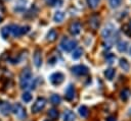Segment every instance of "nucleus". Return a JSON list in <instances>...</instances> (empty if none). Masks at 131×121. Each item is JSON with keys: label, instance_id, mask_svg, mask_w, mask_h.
<instances>
[{"label": "nucleus", "instance_id": "obj_35", "mask_svg": "<svg viewBox=\"0 0 131 121\" xmlns=\"http://www.w3.org/2000/svg\"><path fill=\"white\" fill-rule=\"evenodd\" d=\"M130 53H131V49H130Z\"/></svg>", "mask_w": 131, "mask_h": 121}, {"label": "nucleus", "instance_id": "obj_33", "mask_svg": "<svg viewBox=\"0 0 131 121\" xmlns=\"http://www.w3.org/2000/svg\"><path fill=\"white\" fill-rule=\"evenodd\" d=\"M44 121H52V120H50V119H45Z\"/></svg>", "mask_w": 131, "mask_h": 121}, {"label": "nucleus", "instance_id": "obj_25", "mask_svg": "<svg viewBox=\"0 0 131 121\" xmlns=\"http://www.w3.org/2000/svg\"><path fill=\"white\" fill-rule=\"evenodd\" d=\"M32 95H31V93H29V92H25L24 94H23V96H21V99H23V101L25 102V103H29V102H31L32 101Z\"/></svg>", "mask_w": 131, "mask_h": 121}, {"label": "nucleus", "instance_id": "obj_7", "mask_svg": "<svg viewBox=\"0 0 131 121\" xmlns=\"http://www.w3.org/2000/svg\"><path fill=\"white\" fill-rule=\"evenodd\" d=\"M49 80H50V82H51L53 85H59L60 83L63 82V80H64V75H63V73H61V72H54V73H52V74L50 75Z\"/></svg>", "mask_w": 131, "mask_h": 121}, {"label": "nucleus", "instance_id": "obj_30", "mask_svg": "<svg viewBox=\"0 0 131 121\" xmlns=\"http://www.w3.org/2000/svg\"><path fill=\"white\" fill-rule=\"evenodd\" d=\"M45 2L50 6H56L57 3L59 2V0H45Z\"/></svg>", "mask_w": 131, "mask_h": 121}, {"label": "nucleus", "instance_id": "obj_26", "mask_svg": "<svg viewBox=\"0 0 131 121\" xmlns=\"http://www.w3.org/2000/svg\"><path fill=\"white\" fill-rule=\"evenodd\" d=\"M50 101H51V103L53 105H58V104H60L61 99H60V97L58 95H52L51 98H50Z\"/></svg>", "mask_w": 131, "mask_h": 121}, {"label": "nucleus", "instance_id": "obj_23", "mask_svg": "<svg viewBox=\"0 0 131 121\" xmlns=\"http://www.w3.org/2000/svg\"><path fill=\"white\" fill-rule=\"evenodd\" d=\"M130 95H131V92H130L128 88H125V89H123V90L121 92V99H122L123 101H127V100L129 99Z\"/></svg>", "mask_w": 131, "mask_h": 121}, {"label": "nucleus", "instance_id": "obj_10", "mask_svg": "<svg viewBox=\"0 0 131 121\" xmlns=\"http://www.w3.org/2000/svg\"><path fill=\"white\" fill-rule=\"evenodd\" d=\"M11 109H12V106L10 105L9 102L0 101V112L3 115H8L11 112Z\"/></svg>", "mask_w": 131, "mask_h": 121}, {"label": "nucleus", "instance_id": "obj_14", "mask_svg": "<svg viewBox=\"0 0 131 121\" xmlns=\"http://www.w3.org/2000/svg\"><path fill=\"white\" fill-rule=\"evenodd\" d=\"M56 39H57V33H56V31H55V29H50V31L47 33V35H46V40H47V42L52 43V42H54Z\"/></svg>", "mask_w": 131, "mask_h": 121}, {"label": "nucleus", "instance_id": "obj_20", "mask_svg": "<svg viewBox=\"0 0 131 121\" xmlns=\"http://www.w3.org/2000/svg\"><path fill=\"white\" fill-rule=\"evenodd\" d=\"M89 24H90L94 29L97 28L98 25H99V19H98V17H97V16H92V17L90 18V20H89Z\"/></svg>", "mask_w": 131, "mask_h": 121}, {"label": "nucleus", "instance_id": "obj_6", "mask_svg": "<svg viewBox=\"0 0 131 121\" xmlns=\"http://www.w3.org/2000/svg\"><path fill=\"white\" fill-rule=\"evenodd\" d=\"M11 112H12L18 119H24V118L27 116L26 109H25L19 103H16V104H14V105L12 106Z\"/></svg>", "mask_w": 131, "mask_h": 121}, {"label": "nucleus", "instance_id": "obj_13", "mask_svg": "<svg viewBox=\"0 0 131 121\" xmlns=\"http://www.w3.org/2000/svg\"><path fill=\"white\" fill-rule=\"evenodd\" d=\"M66 99L68 101H72L74 98H75V88L73 85H69L67 90H66Z\"/></svg>", "mask_w": 131, "mask_h": 121}, {"label": "nucleus", "instance_id": "obj_2", "mask_svg": "<svg viewBox=\"0 0 131 121\" xmlns=\"http://www.w3.org/2000/svg\"><path fill=\"white\" fill-rule=\"evenodd\" d=\"M101 36L103 38V40L106 42V44L108 46L113 45L119 38L118 36V32L116 29V26L112 23H108L104 26V28L101 32Z\"/></svg>", "mask_w": 131, "mask_h": 121}, {"label": "nucleus", "instance_id": "obj_27", "mask_svg": "<svg viewBox=\"0 0 131 121\" xmlns=\"http://www.w3.org/2000/svg\"><path fill=\"white\" fill-rule=\"evenodd\" d=\"M108 2H110V6L112 8H118L121 5L122 0H108Z\"/></svg>", "mask_w": 131, "mask_h": 121}, {"label": "nucleus", "instance_id": "obj_24", "mask_svg": "<svg viewBox=\"0 0 131 121\" xmlns=\"http://www.w3.org/2000/svg\"><path fill=\"white\" fill-rule=\"evenodd\" d=\"M48 116L51 118V119H57L58 118V111L56 110V109H54V108H52V109H50L49 110V112H48Z\"/></svg>", "mask_w": 131, "mask_h": 121}, {"label": "nucleus", "instance_id": "obj_29", "mask_svg": "<svg viewBox=\"0 0 131 121\" xmlns=\"http://www.w3.org/2000/svg\"><path fill=\"white\" fill-rule=\"evenodd\" d=\"M87 3H88V6L92 9L96 8L98 3H99V0H87Z\"/></svg>", "mask_w": 131, "mask_h": 121}, {"label": "nucleus", "instance_id": "obj_4", "mask_svg": "<svg viewBox=\"0 0 131 121\" xmlns=\"http://www.w3.org/2000/svg\"><path fill=\"white\" fill-rule=\"evenodd\" d=\"M77 41L76 40H70L69 38H63L60 42V47L66 52H71L77 48Z\"/></svg>", "mask_w": 131, "mask_h": 121}, {"label": "nucleus", "instance_id": "obj_31", "mask_svg": "<svg viewBox=\"0 0 131 121\" xmlns=\"http://www.w3.org/2000/svg\"><path fill=\"white\" fill-rule=\"evenodd\" d=\"M106 121H116V117L115 116H110L106 118Z\"/></svg>", "mask_w": 131, "mask_h": 121}, {"label": "nucleus", "instance_id": "obj_12", "mask_svg": "<svg viewBox=\"0 0 131 121\" xmlns=\"http://www.w3.org/2000/svg\"><path fill=\"white\" fill-rule=\"evenodd\" d=\"M62 118H63V121H75L76 115H75V113L72 112L71 110H66V111L63 112Z\"/></svg>", "mask_w": 131, "mask_h": 121}, {"label": "nucleus", "instance_id": "obj_15", "mask_svg": "<svg viewBox=\"0 0 131 121\" xmlns=\"http://www.w3.org/2000/svg\"><path fill=\"white\" fill-rule=\"evenodd\" d=\"M119 64H120V67H121L123 70H125V71H128L129 68H130V64H129V62L127 61V59H125V58H121V59L119 60Z\"/></svg>", "mask_w": 131, "mask_h": 121}, {"label": "nucleus", "instance_id": "obj_16", "mask_svg": "<svg viewBox=\"0 0 131 121\" xmlns=\"http://www.w3.org/2000/svg\"><path fill=\"white\" fill-rule=\"evenodd\" d=\"M127 46H128L127 42H125V41H120V42L117 44V49H118L119 52L123 53V52H126V50H127Z\"/></svg>", "mask_w": 131, "mask_h": 121}, {"label": "nucleus", "instance_id": "obj_19", "mask_svg": "<svg viewBox=\"0 0 131 121\" xmlns=\"http://www.w3.org/2000/svg\"><path fill=\"white\" fill-rule=\"evenodd\" d=\"M115 73H116V71H115L114 68H107V69L104 71V76H105L108 80H112L113 77L115 76Z\"/></svg>", "mask_w": 131, "mask_h": 121}, {"label": "nucleus", "instance_id": "obj_5", "mask_svg": "<svg viewBox=\"0 0 131 121\" xmlns=\"http://www.w3.org/2000/svg\"><path fill=\"white\" fill-rule=\"evenodd\" d=\"M45 106H46V99L43 98V97H39L35 101V103L33 104V106L31 108L32 113H38V112H40L41 110L44 109Z\"/></svg>", "mask_w": 131, "mask_h": 121}, {"label": "nucleus", "instance_id": "obj_3", "mask_svg": "<svg viewBox=\"0 0 131 121\" xmlns=\"http://www.w3.org/2000/svg\"><path fill=\"white\" fill-rule=\"evenodd\" d=\"M9 29H10V34H12L13 37H20L29 32L30 26L29 25L19 26L16 24H11V25H9Z\"/></svg>", "mask_w": 131, "mask_h": 121}, {"label": "nucleus", "instance_id": "obj_17", "mask_svg": "<svg viewBox=\"0 0 131 121\" xmlns=\"http://www.w3.org/2000/svg\"><path fill=\"white\" fill-rule=\"evenodd\" d=\"M64 18V14L62 11H56L54 13V16H53V20L55 22H61Z\"/></svg>", "mask_w": 131, "mask_h": 121}, {"label": "nucleus", "instance_id": "obj_8", "mask_svg": "<svg viewBox=\"0 0 131 121\" xmlns=\"http://www.w3.org/2000/svg\"><path fill=\"white\" fill-rule=\"evenodd\" d=\"M81 29H82V25H81V23H80L79 21H74V22H72V23L70 24V27H69V31H70L71 35H73V36L79 35L80 32H81Z\"/></svg>", "mask_w": 131, "mask_h": 121}, {"label": "nucleus", "instance_id": "obj_1", "mask_svg": "<svg viewBox=\"0 0 131 121\" xmlns=\"http://www.w3.org/2000/svg\"><path fill=\"white\" fill-rule=\"evenodd\" d=\"M19 84L23 89H26V88L34 89L35 88V80L33 79V75H32L30 68L27 67L21 70L20 75H19Z\"/></svg>", "mask_w": 131, "mask_h": 121}, {"label": "nucleus", "instance_id": "obj_18", "mask_svg": "<svg viewBox=\"0 0 131 121\" xmlns=\"http://www.w3.org/2000/svg\"><path fill=\"white\" fill-rule=\"evenodd\" d=\"M82 54H83V49H82V48H76V49L73 51L72 58L75 59V60H77V59H79V58L82 56Z\"/></svg>", "mask_w": 131, "mask_h": 121}, {"label": "nucleus", "instance_id": "obj_22", "mask_svg": "<svg viewBox=\"0 0 131 121\" xmlns=\"http://www.w3.org/2000/svg\"><path fill=\"white\" fill-rule=\"evenodd\" d=\"M9 34H10V29H9V26H3L1 28V36L3 39H7L9 37Z\"/></svg>", "mask_w": 131, "mask_h": 121}, {"label": "nucleus", "instance_id": "obj_11", "mask_svg": "<svg viewBox=\"0 0 131 121\" xmlns=\"http://www.w3.org/2000/svg\"><path fill=\"white\" fill-rule=\"evenodd\" d=\"M33 60H34V64L37 68L41 67L42 65V55H41V51L39 49H37L34 53V56H33Z\"/></svg>", "mask_w": 131, "mask_h": 121}, {"label": "nucleus", "instance_id": "obj_34", "mask_svg": "<svg viewBox=\"0 0 131 121\" xmlns=\"http://www.w3.org/2000/svg\"><path fill=\"white\" fill-rule=\"evenodd\" d=\"M1 21H2V17L0 16V22H1Z\"/></svg>", "mask_w": 131, "mask_h": 121}, {"label": "nucleus", "instance_id": "obj_21", "mask_svg": "<svg viewBox=\"0 0 131 121\" xmlns=\"http://www.w3.org/2000/svg\"><path fill=\"white\" fill-rule=\"evenodd\" d=\"M78 111H79V114L82 116V117H87L88 116V113H89V111H88V108L86 107V106H81V107H79V109H78Z\"/></svg>", "mask_w": 131, "mask_h": 121}, {"label": "nucleus", "instance_id": "obj_32", "mask_svg": "<svg viewBox=\"0 0 131 121\" xmlns=\"http://www.w3.org/2000/svg\"><path fill=\"white\" fill-rule=\"evenodd\" d=\"M128 24H129V26H130V28H131V20L129 21V23H128Z\"/></svg>", "mask_w": 131, "mask_h": 121}, {"label": "nucleus", "instance_id": "obj_9", "mask_svg": "<svg viewBox=\"0 0 131 121\" xmlns=\"http://www.w3.org/2000/svg\"><path fill=\"white\" fill-rule=\"evenodd\" d=\"M72 71L76 75H86L88 73V68L84 65H76L72 67Z\"/></svg>", "mask_w": 131, "mask_h": 121}, {"label": "nucleus", "instance_id": "obj_28", "mask_svg": "<svg viewBox=\"0 0 131 121\" xmlns=\"http://www.w3.org/2000/svg\"><path fill=\"white\" fill-rule=\"evenodd\" d=\"M122 31H123V33H124L125 35L131 37V28H130V26H129L128 23H127V24H124V25L122 26Z\"/></svg>", "mask_w": 131, "mask_h": 121}]
</instances>
